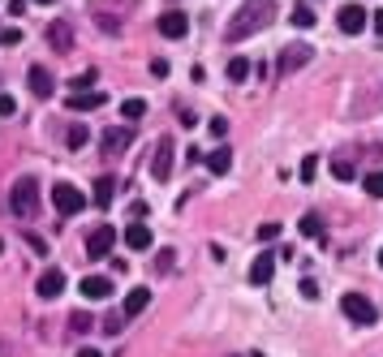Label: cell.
<instances>
[{
  "label": "cell",
  "mask_w": 383,
  "mask_h": 357,
  "mask_svg": "<svg viewBox=\"0 0 383 357\" xmlns=\"http://www.w3.org/2000/svg\"><path fill=\"white\" fill-rule=\"evenodd\" d=\"M121 117L125 121H142V117H147V100H125L121 104Z\"/></svg>",
  "instance_id": "cell-22"
},
{
  "label": "cell",
  "mask_w": 383,
  "mask_h": 357,
  "mask_svg": "<svg viewBox=\"0 0 383 357\" xmlns=\"http://www.w3.org/2000/svg\"><path fill=\"white\" fill-rule=\"evenodd\" d=\"M207 134H211V138H224V134H229V121H224V117H211V121H207Z\"/></svg>",
  "instance_id": "cell-31"
},
{
  "label": "cell",
  "mask_w": 383,
  "mask_h": 357,
  "mask_svg": "<svg viewBox=\"0 0 383 357\" xmlns=\"http://www.w3.org/2000/svg\"><path fill=\"white\" fill-rule=\"evenodd\" d=\"M121 237H125V246H130L134 254H142V250H151V246H155V237H151V229H147L142 220H130V229H125Z\"/></svg>",
  "instance_id": "cell-10"
},
{
  "label": "cell",
  "mask_w": 383,
  "mask_h": 357,
  "mask_svg": "<svg viewBox=\"0 0 383 357\" xmlns=\"http://www.w3.org/2000/svg\"><path fill=\"white\" fill-rule=\"evenodd\" d=\"M336 26L345 30V35H362V30H366V9L362 5H340Z\"/></svg>",
  "instance_id": "cell-9"
},
{
  "label": "cell",
  "mask_w": 383,
  "mask_h": 357,
  "mask_svg": "<svg viewBox=\"0 0 383 357\" xmlns=\"http://www.w3.org/2000/svg\"><path fill=\"white\" fill-rule=\"evenodd\" d=\"M297 229L306 233V237H323V220H318L314 211H310V216H301V224H297Z\"/></svg>",
  "instance_id": "cell-24"
},
{
  "label": "cell",
  "mask_w": 383,
  "mask_h": 357,
  "mask_svg": "<svg viewBox=\"0 0 383 357\" xmlns=\"http://www.w3.org/2000/svg\"><path fill=\"white\" fill-rule=\"evenodd\" d=\"M271 271H276V258H271V254H259V258L250 263V284H267Z\"/></svg>",
  "instance_id": "cell-18"
},
{
  "label": "cell",
  "mask_w": 383,
  "mask_h": 357,
  "mask_svg": "<svg viewBox=\"0 0 383 357\" xmlns=\"http://www.w3.org/2000/svg\"><path fill=\"white\" fill-rule=\"evenodd\" d=\"M39 5H56V0H39Z\"/></svg>",
  "instance_id": "cell-41"
},
{
  "label": "cell",
  "mask_w": 383,
  "mask_h": 357,
  "mask_svg": "<svg viewBox=\"0 0 383 357\" xmlns=\"http://www.w3.org/2000/svg\"><path fill=\"white\" fill-rule=\"evenodd\" d=\"M35 293H39L43 301L60 297V293H65V271H60V267H43L39 280H35Z\"/></svg>",
  "instance_id": "cell-6"
},
{
  "label": "cell",
  "mask_w": 383,
  "mask_h": 357,
  "mask_svg": "<svg viewBox=\"0 0 383 357\" xmlns=\"http://www.w3.org/2000/svg\"><path fill=\"white\" fill-rule=\"evenodd\" d=\"M121 327H125V310H108V314H104V332L117 336Z\"/></svg>",
  "instance_id": "cell-27"
},
{
  "label": "cell",
  "mask_w": 383,
  "mask_h": 357,
  "mask_svg": "<svg viewBox=\"0 0 383 357\" xmlns=\"http://www.w3.org/2000/svg\"><path fill=\"white\" fill-rule=\"evenodd\" d=\"M91 82H95V69H82V73H73V91H91Z\"/></svg>",
  "instance_id": "cell-30"
},
{
  "label": "cell",
  "mask_w": 383,
  "mask_h": 357,
  "mask_svg": "<svg viewBox=\"0 0 383 357\" xmlns=\"http://www.w3.org/2000/svg\"><path fill=\"white\" fill-rule=\"evenodd\" d=\"M65 104L73 112H91V108H104L108 95H100V91H73V95H65Z\"/></svg>",
  "instance_id": "cell-15"
},
{
  "label": "cell",
  "mask_w": 383,
  "mask_h": 357,
  "mask_svg": "<svg viewBox=\"0 0 383 357\" xmlns=\"http://www.w3.org/2000/svg\"><path fill=\"white\" fill-rule=\"evenodd\" d=\"M172 267V250H159L155 254V271H168Z\"/></svg>",
  "instance_id": "cell-36"
},
{
  "label": "cell",
  "mask_w": 383,
  "mask_h": 357,
  "mask_svg": "<svg viewBox=\"0 0 383 357\" xmlns=\"http://www.w3.org/2000/svg\"><path fill=\"white\" fill-rule=\"evenodd\" d=\"M301 297H318V284L314 280H301Z\"/></svg>",
  "instance_id": "cell-38"
},
{
  "label": "cell",
  "mask_w": 383,
  "mask_h": 357,
  "mask_svg": "<svg viewBox=\"0 0 383 357\" xmlns=\"http://www.w3.org/2000/svg\"><path fill=\"white\" fill-rule=\"evenodd\" d=\"M306 60H314V52H310V43H289L280 52V73H297Z\"/></svg>",
  "instance_id": "cell-8"
},
{
  "label": "cell",
  "mask_w": 383,
  "mask_h": 357,
  "mask_svg": "<svg viewBox=\"0 0 383 357\" xmlns=\"http://www.w3.org/2000/svg\"><path fill=\"white\" fill-rule=\"evenodd\" d=\"M47 43H52L56 52H69V47H73V30L65 22H52V26H47Z\"/></svg>",
  "instance_id": "cell-17"
},
{
  "label": "cell",
  "mask_w": 383,
  "mask_h": 357,
  "mask_svg": "<svg viewBox=\"0 0 383 357\" xmlns=\"http://www.w3.org/2000/svg\"><path fill=\"white\" fill-rule=\"evenodd\" d=\"M91 323H95V319H91L86 310H73V314H69V327H73V332H86Z\"/></svg>",
  "instance_id": "cell-29"
},
{
  "label": "cell",
  "mask_w": 383,
  "mask_h": 357,
  "mask_svg": "<svg viewBox=\"0 0 383 357\" xmlns=\"http://www.w3.org/2000/svg\"><path fill=\"white\" fill-rule=\"evenodd\" d=\"M375 35H379V39H383V9H379V13H375Z\"/></svg>",
  "instance_id": "cell-39"
},
{
  "label": "cell",
  "mask_w": 383,
  "mask_h": 357,
  "mask_svg": "<svg viewBox=\"0 0 383 357\" xmlns=\"http://www.w3.org/2000/svg\"><path fill=\"white\" fill-rule=\"evenodd\" d=\"M271 18H276V0H242V9L233 13V22L224 35L237 43V39H250V35H259L263 26H271Z\"/></svg>",
  "instance_id": "cell-1"
},
{
  "label": "cell",
  "mask_w": 383,
  "mask_h": 357,
  "mask_svg": "<svg viewBox=\"0 0 383 357\" xmlns=\"http://www.w3.org/2000/svg\"><path fill=\"white\" fill-rule=\"evenodd\" d=\"M362 185H366V194H371V198H383V168H379V172H371Z\"/></svg>",
  "instance_id": "cell-28"
},
{
  "label": "cell",
  "mask_w": 383,
  "mask_h": 357,
  "mask_svg": "<svg viewBox=\"0 0 383 357\" xmlns=\"http://www.w3.org/2000/svg\"><path fill=\"white\" fill-rule=\"evenodd\" d=\"M332 176H336L340 185H349V181L358 176V168H353V164H345V159H336V164H332Z\"/></svg>",
  "instance_id": "cell-25"
},
{
  "label": "cell",
  "mask_w": 383,
  "mask_h": 357,
  "mask_svg": "<svg viewBox=\"0 0 383 357\" xmlns=\"http://www.w3.org/2000/svg\"><path fill=\"white\" fill-rule=\"evenodd\" d=\"M314 164H318L314 155H306V159H301V168H297V176H301V181H314Z\"/></svg>",
  "instance_id": "cell-32"
},
{
  "label": "cell",
  "mask_w": 383,
  "mask_h": 357,
  "mask_svg": "<svg viewBox=\"0 0 383 357\" xmlns=\"http://www.w3.org/2000/svg\"><path fill=\"white\" fill-rule=\"evenodd\" d=\"M229 78H233V82H246V78H250V60L246 56H233L229 60Z\"/></svg>",
  "instance_id": "cell-23"
},
{
  "label": "cell",
  "mask_w": 383,
  "mask_h": 357,
  "mask_svg": "<svg viewBox=\"0 0 383 357\" xmlns=\"http://www.w3.org/2000/svg\"><path fill=\"white\" fill-rule=\"evenodd\" d=\"M26 87L39 95V100H47V95H56V78L43 69V65H30V73H26Z\"/></svg>",
  "instance_id": "cell-11"
},
{
  "label": "cell",
  "mask_w": 383,
  "mask_h": 357,
  "mask_svg": "<svg viewBox=\"0 0 383 357\" xmlns=\"http://www.w3.org/2000/svg\"><path fill=\"white\" fill-rule=\"evenodd\" d=\"M155 26H159V35H164V39H185L189 18H185V13H177V9H168V13H164V18H159Z\"/></svg>",
  "instance_id": "cell-12"
},
{
  "label": "cell",
  "mask_w": 383,
  "mask_h": 357,
  "mask_svg": "<svg viewBox=\"0 0 383 357\" xmlns=\"http://www.w3.org/2000/svg\"><path fill=\"white\" fill-rule=\"evenodd\" d=\"M86 203H91V198H82V189H78V185H69V181H56V185H52V207H56L65 220L78 216Z\"/></svg>",
  "instance_id": "cell-3"
},
{
  "label": "cell",
  "mask_w": 383,
  "mask_h": 357,
  "mask_svg": "<svg viewBox=\"0 0 383 357\" xmlns=\"http://www.w3.org/2000/svg\"><path fill=\"white\" fill-rule=\"evenodd\" d=\"M78 288H82V297H86V301H104V297H113V280H108V275H86V280L78 284Z\"/></svg>",
  "instance_id": "cell-14"
},
{
  "label": "cell",
  "mask_w": 383,
  "mask_h": 357,
  "mask_svg": "<svg viewBox=\"0 0 383 357\" xmlns=\"http://www.w3.org/2000/svg\"><path fill=\"white\" fill-rule=\"evenodd\" d=\"M172 159H177V147H172V138H159V142H155V159H151V176H155V181H168Z\"/></svg>",
  "instance_id": "cell-7"
},
{
  "label": "cell",
  "mask_w": 383,
  "mask_h": 357,
  "mask_svg": "<svg viewBox=\"0 0 383 357\" xmlns=\"http://www.w3.org/2000/svg\"><path fill=\"white\" fill-rule=\"evenodd\" d=\"M0 43H5V47L22 43V30H18V26H5V30H0Z\"/></svg>",
  "instance_id": "cell-33"
},
{
  "label": "cell",
  "mask_w": 383,
  "mask_h": 357,
  "mask_svg": "<svg viewBox=\"0 0 383 357\" xmlns=\"http://www.w3.org/2000/svg\"><path fill=\"white\" fill-rule=\"evenodd\" d=\"M293 26H306V30H310V26H314V9H310V5H306V0H301V5H297V9H293Z\"/></svg>",
  "instance_id": "cell-26"
},
{
  "label": "cell",
  "mask_w": 383,
  "mask_h": 357,
  "mask_svg": "<svg viewBox=\"0 0 383 357\" xmlns=\"http://www.w3.org/2000/svg\"><path fill=\"white\" fill-rule=\"evenodd\" d=\"M147 301H151V288H147V284H138V288H130V293H125V301H121V310H125V319H134V314H142V310H147Z\"/></svg>",
  "instance_id": "cell-16"
},
{
  "label": "cell",
  "mask_w": 383,
  "mask_h": 357,
  "mask_svg": "<svg viewBox=\"0 0 383 357\" xmlns=\"http://www.w3.org/2000/svg\"><path fill=\"white\" fill-rule=\"evenodd\" d=\"M340 310H345L349 319H353L358 327H366V323H375V319H379V310H375V301H366L362 293H345V297H340Z\"/></svg>",
  "instance_id": "cell-4"
},
{
  "label": "cell",
  "mask_w": 383,
  "mask_h": 357,
  "mask_svg": "<svg viewBox=\"0 0 383 357\" xmlns=\"http://www.w3.org/2000/svg\"><path fill=\"white\" fill-rule=\"evenodd\" d=\"M65 142H69V151H82L86 142H91V129H86V125H69V134H65Z\"/></svg>",
  "instance_id": "cell-21"
},
{
  "label": "cell",
  "mask_w": 383,
  "mask_h": 357,
  "mask_svg": "<svg viewBox=\"0 0 383 357\" xmlns=\"http://www.w3.org/2000/svg\"><path fill=\"white\" fill-rule=\"evenodd\" d=\"M13 112H18V104H13V95H0V121H5V117H13Z\"/></svg>",
  "instance_id": "cell-35"
},
{
  "label": "cell",
  "mask_w": 383,
  "mask_h": 357,
  "mask_svg": "<svg viewBox=\"0 0 383 357\" xmlns=\"http://www.w3.org/2000/svg\"><path fill=\"white\" fill-rule=\"evenodd\" d=\"M134 142V129H125V125H117V129H108V134L100 138V147H104V155H121L125 147Z\"/></svg>",
  "instance_id": "cell-13"
},
{
  "label": "cell",
  "mask_w": 383,
  "mask_h": 357,
  "mask_svg": "<svg viewBox=\"0 0 383 357\" xmlns=\"http://www.w3.org/2000/svg\"><path fill=\"white\" fill-rule=\"evenodd\" d=\"M151 78H168V60H151Z\"/></svg>",
  "instance_id": "cell-37"
},
{
  "label": "cell",
  "mask_w": 383,
  "mask_h": 357,
  "mask_svg": "<svg viewBox=\"0 0 383 357\" xmlns=\"http://www.w3.org/2000/svg\"><path fill=\"white\" fill-rule=\"evenodd\" d=\"M0 250H5V241H0Z\"/></svg>",
  "instance_id": "cell-43"
},
{
  "label": "cell",
  "mask_w": 383,
  "mask_h": 357,
  "mask_svg": "<svg viewBox=\"0 0 383 357\" xmlns=\"http://www.w3.org/2000/svg\"><path fill=\"white\" fill-rule=\"evenodd\" d=\"M113 194H117V181H113V176H100V181H95L91 203H95V207H108V203H113Z\"/></svg>",
  "instance_id": "cell-20"
},
{
  "label": "cell",
  "mask_w": 383,
  "mask_h": 357,
  "mask_svg": "<svg viewBox=\"0 0 383 357\" xmlns=\"http://www.w3.org/2000/svg\"><path fill=\"white\" fill-rule=\"evenodd\" d=\"M113 246H117V229H113V224H100V229L86 233V254L91 258H108Z\"/></svg>",
  "instance_id": "cell-5"
},
{
  "label": "cell",
  "mask_w": 383,
  "mask_h": 357,
  "mask_svg": "<svg viewBox=\"0 0 383 357\" xmlns=\"http://www.w3.org/2000/svg\"><path fill=\"white\" fill-rule=\"evenodd\" d=\"M254 237H259V241H276V237H280V224H276V220H271V224H263V229H259V233H254Z\"/></svg>",
  "instance_id": "cell-34"
},
{
  "label": "cell",
  "mask_w": 383,
  "mask_h": 357,
  "mask_svg": "<svg viewBox=\"0 0 383 357\" xmlns=\"http://www.w3.org/2000/svg\"><path fill=\"white\" fill-rule=\"evenodd\" d=\"M78 357H104L100 349H78Z\"/></svg>",
  "instance_id": "cell-40"
},
{
  "label": "cell",
  "mask_w": 383,
  "mask_h": 357,
  "mask_svg": "<svg viewBox=\"0 0 383 357\" xmlns=\"http://www.w3.org/2000/svg\"><path fill=\"white\" fill-rule=\"evenodd\" d=\"M379 267H383V250H379Z\"/></svg>",
  "instance_id": "cell-42"
},
{
  "label": "cell",
  "mask_w": 383,
  "mask_h": 357,
  "mask_svg": "<svg viewBox=\"0 0 383 357\" xmlns=\"http://www.w3.org/2000/svg\"><path fill=\"white\" fill-rule=\"evenodd\" d=\"M202 164H207V172H216V176H224V172L233 168V151H229V147H216L211 155H207V159H202Z\"/></svg>",
  "instance_id": "cell-19"
},
{
  "label": "cell",
  "mask_w": 383,
  "mask_h": 357,
  "mask_svg": "<svg viewBox=\"0 0 383 357\" xmlns=\"http://www.w3.org/2000/svg\"><path fill=\"white\" fill-rule=\"evenodd\" d=\"M9 207H13V216H22V220H30L39 211V181L35 176H18V181H13V194H9Z\"/></svg>",
  "instance_id": "cell-2"
}]
</instances>
